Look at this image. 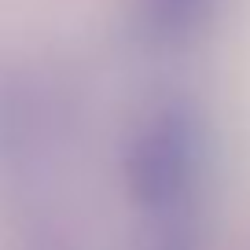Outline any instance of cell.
<instances>
[{"mask_svg": "<svg viewBox=\"0 0 250 250\" xmlns=\"http://www.w3.org/2000/svg\"><path fill=\"white\" fill-rule=\"evenodd\" d=\"M210 169V118L188 96L158 100L122 144V188L144 221L203 210Z\"/></svg>", "mask_w": 250, "mask_h": 250, "instance_id": "1", "label": "cell"}, {"mask_svg": "<svg viewBox=\"0 0 250 250\" xmlns=\"http://www.w3.org/2000/svg\"><path fill=\"white\" fill-rule=\"evenodd\" d=\"M62 140V100L41 74L0 70V173L19 177L48 162Z\"/></svg>", "mask_w": 250, "mask_h": 250, "instance_id": "2", "label": "cell"}, {"mask_svg": "<svg viewBox=\"0 0 250 250\" xmlns=\"http://www.w3.org/2000/svg\"><path fill=\"white\" fill-rule=\"evenodd\" d=\"M221 0H136V37L151 52H184L210 33Z\"/></svg>", "mask_w": 250, "mask_h": 250, "instance_id": "3", "label": "cell"}, {"mask_svg": "<svg viewBox=\"0 0 250 250\" xmlns=\"http://www.w3.org/2000/svg\"><path fill=\"white\" fill-rule=\"evenodd\" d=\"M144 225L147 232L140 239V250H206V210L144 221Z\"/></svg>", "mask_w": 250, "mask_h": 250, "instance_id": "4", "label": "cell"}]
</instances>
